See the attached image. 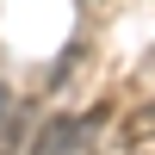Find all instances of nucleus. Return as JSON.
<instances>
[{
	"label": "nucleus",
	"instance_id": "obj_3",
	"mask_svg": "<svg viewBox=\"0 0 155 155\" xmlns=\"http://www.w3.org/2000/svg\"><path fill=\"white\" fill-rule=\"evenodd\" d=\"M0 124H6V81H0Z\"/></svg>",
	"mask_w": 155,
	"mask_h": 155
},
{
	"label": "nucleus",
	"instance_id": "obj_1",
	"mask_svg": "<svg viewBox=\"0 0 155 155\" xmlns=\"http://www.w3.org/2000/svg\"><path fill=\"white\" fill-rule=\"evenodd\" d=\"M81 143H87V124L81 118H50L31 155H81Z\"/></svg>",
	"mask_w": 155,
	"mask_h": 155
},
{
	"label": "nucleus",
	"instance_id": "obj_2",
	"mask_svg": "<svg viewBox=\"0 0 155 155\" xmlns=\"http://www.w3.org/2000/svg\"><path fill=\"white\" fill-rule=\"evenodd\" d=\"M149 137H155V106H143V112L130 118V130H124V143H149Z\"/></svg>",
	"mask_w": 155,
	"mask_h": 155
}]
</instances>
